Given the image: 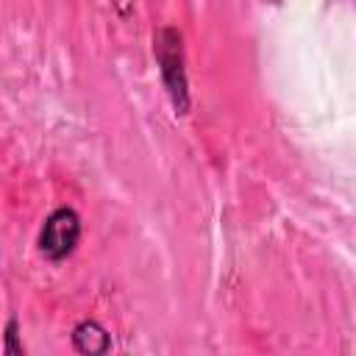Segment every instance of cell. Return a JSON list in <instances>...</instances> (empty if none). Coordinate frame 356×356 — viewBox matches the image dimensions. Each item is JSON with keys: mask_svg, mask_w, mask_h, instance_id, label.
I'll return each mask as SVG.
<instances>
[{"mask_svg": "<svg viewBox=\"0 0 356 356\" xmlns=\"http://www.w3.org/2000/svg\"><path fill=\"white\" fill-rule=\"evenodd\" d=\"M72 345L78 353H89V356H97V353H106L111 348V337L106 334V328L95 320H83L75 325L72 331Z\"/></svg>", "mask_w": 356, "mask_h": 356, "instance_id": "3", "label": "cell"}, {"mask_svg": "<svg viewBox=\"0 0 356 356\" xmlns=\"http://www.w3.org/2000/svg\"><path fill=\"white\" fill-rule=\"evenodd\" d=\"M153 53L156 64L161 72V81L167 86V95L175 106L178 114H186L189 108V83H186V70H184V42L175 28H161L153 39Z\"/></svg>", "mask_w": 356, "mask_h": 356, "instance_id": "1", "label": "cell"}, {"mask_svg": "<svg viewBox=\"0 0 356 356\" xmlns=\"http://www.w3.org/2000/svg\"><path fill=\"white\" fill-rule=\"evenodd\" d=\"M19 323L17 320H8V325H6V353H11V356H22L25 353V348L19 345Z\"/></svg>", "mask_w": 356, "mask_h": 356, "instance_id": "4", "label": "cell"}, {"mask_svg": "<svg viewBox=\"0 0 356 356\" xmlns=\"http://www.w3.org/2000/svg\"><path fill=\"white\" fill-rule=\"evenodd\" d=\"M78 239H81V217L64 206L44 220V228L39 234V250L44 259L61 261L75 250Z\"/></svg>", "mask_w": 356, "mask_h": 356, "instance_id": "2", "label": "cell"}]
</instances>
